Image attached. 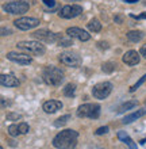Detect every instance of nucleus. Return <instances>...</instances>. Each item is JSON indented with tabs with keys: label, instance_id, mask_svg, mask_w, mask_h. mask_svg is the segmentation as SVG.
<instances>
[{
	"label": "nucleus",
	"instance_id": "1",
	"mask_svg": "<svg viewBox=\"0 0 146 149\" xmlns=\"http://www.w3.org/2000/svg\"><path fill=\"white\" fill-rule=\"evenodd\" d=\"M79 140V133L76 130L65 129L60 132L53 138V146L57 149H75Z\"/></svg>",
	"mask_w": 146,
	"mask_h": 149
},
{
	"label": "nucleus",
	"instance_id": "2",
	"mask_svg": "<svg viewBox=\"0 0 146 149\" xmlns=\"http://www.w3.org/2000/svg\"><path fill=\"white\" fill-rule=\"evenodd\" d=\"M42 79L48 86L57 87L64 81V72L54 65H49L42 72Z\"/></svg>",
	"mask_w": 146,
	"mask_h": 149
},
{
	"label": "nucleus",
	"instance_id": "3",
	"mask_svg": "<svg viewBox=\"0 0 146 149\" xmlns=\"http://www.w3.org/2000/svg\"><path fill=\"white\" fill-rule=\"evenodd\" d=\"M16 47L19 50H23L26 53H31L34 56H44L46 53V47L39 41H22L16 43Z\"/></svg>",
	"mask_w": 146,
	"mask_h": 149
},
{
	"label": "nucleus",
	"instance_id": "4",
	"mask_svg": "<svg viewBox=\"0 0 146 149\" xmlns=\"http://www.w3.org/2000/svg\"><path fill=\"white\" fill-rule=\"evenodd\" d=\"M28 1H31V0H14V1L4 4L3 10L11 15H23L30 10Z\"/></svg>",
	"mask_w": 146,
	"mask_h": 149
},
{
	"label": "nucleus",
	"instance_id": "5",
	"mask_svg": "<svg viewBox=\"0 0 146 149\" xmlns=\"http://www.w3.org/2000/svg\"><path fill=\"white\" fill-rule=\"evenodd\" d=\"M77 117L98 119L100 117V106H99L98 103H85V104H81L77 109Z\"/></svg>",
	"mask_w": 146,
	"mask_h": 149
},
{
	"label": "nucleus",
	"instance_id": "6",
	"mask_svg": "<svg viewBox=\"0 0 146 149\" xmlns=\"http://www.w3.org/2000/svg\"><path fill=\"white\" fill-rule=\"evenodd\" d=\"M60 61H61V64L71 68H77L83 64V58L75 52H64V53H61L60 54Z\"/></svg>",
	"mask_w": 146,
	"mask_h": 149
},
{
	"label": "nucleus",
	"instance_id": "7",
	"mask_svg": "<svg viewBox=\"0 0 146 149\" xmlns=\"http://www.w3.org/2000/svg\"><path fill=\"white\" fill-rule=\"evenodd\" d=\"M81 12H83L81 6H79V4H68V6H64L60 10L58 15L62 19H73V18H77L79 15H81Z\"/></svg>",
	"mask_w": 146,
	"mask_h": 149
},
{
	"label": "nucleus",
	"instance_id": "8",
	"mask_svg": "<svg viewBox=\"0 0 146 149\" xmlns=\"http://www.w3.org/2000/svg\"><path fill=\"white\" fill-rule=\"evenodd\" d=\"M112 91V84L110 81H103V83H99L96 86H93L92 88V95L95 99H106L108 95L111 94Z\"/></svg>",
	"mask_w": 146,
	"mask_h": 149
},
{
	"label": "nucleus",
	"instance_id": "9",
	"mask_svg": "<svg viewBox=\"0 0 146 149\" xmlns=\"http://www.w3.org/2000/svg\"><path fill=\"white\" fill-rule=\"evenodd\" d=\"M16 29L19 30H31V29H35L39 26V19L38 18H31V16H24V18H19L14 22Z\"/></svg>",
	"mask_w": 146,
	"mask_h": 149
},
{
	"label": "nucleus",
	"instance_id": "10",
	"mask_svg": "<svg viewBox=\"0 0 146 149\" xmlns=\"http://www.w3.org/2000/svg\"><path fill=\"white\" fill-rule=\"evenodd\" d=\"M33 37L37 38L38 41H45V42H50V43H57L60 37V33H51L49 30H37L33 33Z\"/></svg>",
	"mask_w": 146,
	"mask_h": 149
},
{
	"label": "nucleus",
	"instance_id": "11",
	"mask_svg": "<svg viewBox=\"0 0 146 149\" xmlns=\"http://www.w3.org/2000/svg\"><path fill=\"white\" fill-rule=\"evenodd\" d=\"M7 58L12 63L20 64V65H28L31 64L33 58L30 56L24 54V53H18V52H8L7 53Z\"/></svg>",
	"mask_w": 146,
	"mask_h": 149
},
{
	"label": "nucleus",
	"instance_id": "12",
	"mask_svg": "<svg viewBox=\"0 0 146 149\" xmlns=\"http://www.w3.org/2000/svg\"><path fill=\"white\" fill-rule=\"evenodd\" d=\"M66 34L69 37H72V38H76V39H79V41H83V42L91 39V34H88L85 30H83V29H80V27H69L66 30Z\"/></svg>",
	"mask_w": 146,
	"mask_h": 149
},
{
	"label": "nucleus",
	"instance_id": "13",
	"mask_svg": "<svg viewBox=\"0 0 146 149\" xmlns=\"http://www.w3.org/2000/svg\"><path fill=\"white\" fill-rule=\"evenodd\" d=\"M122 61L126 65H129V67H134V65L139 64V61H141V54L135 50H129L123 54Z\"/></svg>",
	"mask_w": 146,
	"mask_h": 149
},
{
	"label": "nucleus",
	"instance_id": "14",
	"mask_svg": "<svg viewBox=\"0 0 146 149\" xmlns=\"http://www.w3.org/2000/svg\"><path fill=\"white\" fill-rule=\"evenodd\" d=\"M0 84L3 87H8V88H14V87H19L20 81L18 77H15L14 74H1L0 76Z\"/></svg>",
	"mask_w": 146,
	"mask_h": 149
},
{
	"label": "nucleus",
	"instance_id": "15",
	"mask_svg": "<svg viewBox=\"0 0 146 149\" xmlns=\"http://www.w3.org/2000/svg\"><path fill=\"white\" fill-rule=\"evenodd\" d=\"M62 106H64L62 102H60V100H48V102L44 103L42 110H44L46 114H54L58 110H61Z\"/></svg>",
	"mask_w": 146,
	"mask_h": 149
},
{
	"label": "nucleus",
	"instance_id": "16",
	"mask_svg": "<svg viewBox=\"0 0 146 149\" xmlns=\"http://www.w3.org/2000/svg\"><path fill=\"white\" fill-rule=\"evenodd\" d=\"M146 114V109H141V110H137V111H134V113H131V114H129V115H126L125 117V119H123V123L125 125H129V123H131V122H134V121H137L138 118H141V117H143Z\"/></svg>",
	"mask_w": 146,
	"mask_h": 149
},
{
	"label": "nucleus",
	"instance_id": "17",
	"mask_svg": "<svg viewBox=\"0 0 146 149\" xmlns=\"http://www.w3.org/2000/svg\"><path fill=\"white\" fill-rule=\"evenodd\" d=\"M118 138H119V140H122V141L125 142L127 146H129V149H137V144H135V142L133 141L130 137H129V134H127L126 132H119V133H118Z\"/></svg>",
	"mask_w": 146,
	"mask_h": 149
},
{
	"label": "nucleus",
	"instance_id": "18",
	"mask_svg": "<svg viewBox=\"0 0 146 149\" xmlns=\"http://www.w3.org/2000/svg\"><path fill=\"white\" fill-rule=\"evenodd\" d=\"M137 106H138V102H137V100H129V102H125L123 104H120V106L118 107L116 113L123 114V113H126V111L131 110V109H134V107H137Z\"/></svg>",
	"mask_w": 146,
	"mask_h": 149
},
{
	"label": "nucleus",
	"instance_id": "19",
	"mask_svg": "<svg viewBox=\"0 0 146 149\" xmlns=\"http://www.w3.org/2000/svg\"><path fill=\"white\" fill-rule=\"evenodd\" d=\"M143 37H145V34L142 31H138V30H131L127 33V39L131 42H139L141 39H143Z\"/></svg>",
	"mask_w": 146,
	"mask_h": 149
},
{
	"label": "nucleus",
	"instance_id": "20",
	"mask_svg": "<svg viewBox=\"0 0 146 149\" xmlns=\"http://www.w3.org/2000/svg\"><path fill=\"white\" fill-rule=\"evenodd\" d=\"M72 37H69L66 34V37L64 36L62 33H60V37H58V41H57V45L58 46H71V45H73V42H72Z\"/></svg>",
	"mask_w": 146,
	"mask_h": 149
},
{
	"label": "nucleus",
	"instance_id": "21",
	"mask_svg": "<svg viewBox=\"0 0 146 149\" xmlns=\"http://www.w3.org/2000/svg\"><path fill=\"white\" fill-rule=\"evenodd\" d=\"M64 95L66 96V98H73L76 94V84H73V83H69V84H66L65 86V88H64Z\"/></svg>",
	"mask_w": 146,
	"mask_h": 149
},
{
	"label": "nucleus",
	"instance_id": "22",
	"mask_svg": "<svg viewBox=\"0 0 146 149\" xmlns=\"http://www.w3.org/2000/svg\"><path fill=\"white\" fill-rule=\"evenodd\" d=\"M69 119H71V115H69V114H66V115H62V117L57 118L53 125H54L55 127H61V126H65V125H66L68 122H69Z\"/></svg>",
	"mask_w": 146,
	"mask_h": 149
},
{
	"label": "nucleus",
	"instance_id": "23",
	"mask_svg": "<svg viewBox=\"0 0 146 149\" xmlns=\"http://www.w3.org/2000/svg\"><path fill=\"white\" fill-rule=\"evenodd\" d=\"M88 29L93 33H99L102 30V23H100L98 19H92V20H89V23H88Z\"/></svg>",
	"mask_w": 146,
	"mask_h": 149
},
{
	"label": "nucleus",
	"instance_id": "24",
	"mask_svg": "<svg viewBox=\"0 0 146 149\" xmlns=\"http://www.w3.org/2000/svg\"><path fill=\"white\" fill-rule=\"evenodd\" d=\"M7 132H8V134H10L11 137H18V136L20 134V132H19V126L15 125V123H12V125L8 126Z\"/></svg>",
	"mask_w": 146,
	"mask_h": 149
},
{
	"label": "nucleus",
	"instance_id": "25",
	"mask_svg": "<svg viewBox=\"0 0 146 149\" xmlns=\"http://www.w3.org/2000/svg\"><path fill=\"white\" fill-rule=\"evenodd\" d=\"M115 67H116V65H115L114 63H104L102 65V69H103V72H106V73H111V72L115 69Z\"/></svg>",
	"mask_w": 146,
	"mask_h": 149
},
{
	"label": "nucleus",
	"instance_id": "26",
	"mask_svg": "<svg viewBox=\"0 0 146 149\" xmlns=\"http://www.w3.org/2000/svg\"><path fill=\"white\" fill-rule=\"evenodd\" d=\"M146 81V74H143V76H142V77H141V79H139V80H138V81H137V83H135V84H134V86H133V87H131V88H130V92H135V91H137V90H138V88H139V87H141V86H142V84H143V83H145Z\"/></svg>",
	"mask_w": 146,
	"mask_h": 149
},
{
	"label": "nucleus",
	"instance_id": "27",
	"mask_svg": "<svg viewBox=\"0 0 146 149\" xmlns=\"http://www.w3.org/2000/svg\"><path fill=\"white\" fill-rule=\"evenodd\" d=\"M6 118H7V121H18V119H22V115L18 113H8Z\"/></svg>",
	"mask_w": 146,
	"mask_h": 149
},
{
	"label": "nucleus",
	"instance_id": "28",
	"mask_svg": "<svg viewBox=\"0 0 146 149\" xmlns=\"http://www.w3.org/2000/svg\"><path fill=\"white\" fill-rule=\"evenodd\" d=\"M18 126H19L20 134H26V133H28V130H30V127H28V125L26 123V122H20Z\"/></svg>",
	"mask_w": 146,
	"mask_h": 149
},
{
	"label": "nucleus",
	"instance_id": "29",
	"mask_svg": "<svg viewBox=\"0 0 146 149\" xmlns=\"http://www.w3.org/2000/svg\"><path fill=\"white\" fill-rule=\"evenodd\" d=\"M110 132V127L108 126H102V127H99L98 130L95 132V134L96 136H103V134H107Z\"/></svg>",
	"mask_w": 146,
	"mask_h": 149
},
{
	"label": "nucleus",
	"instance_id": "30",
	"mask_svg": "<svg viewBox=\"0 0 146 149\" xmlns=\"http://www.w3.org/2000/svg\"><path fill=\"white\" fill-rule=\"evenodd\" d=\"M42 3L49 8H55L57 7V3H55V0H42Z\"/></svg>",
	"mask_w": 146,
	"mask_h": 149
},
{
	"label": "nucleus",
	"instance_id": "31",
	"mask_svg": "<svg viewBox=\"0 0 146 149\" xmlns=\"http://www.w3.org/2000/svg\"><path fill=\"white\" fill-rule=\"evenodd\" d=\"M12 34L11 29H7V27H1V36H10Z\"/></svg>",
	"mask_w": 146,
	"mask_h": 149
},
{
	"label": "nucleus",
	"instance_id": "32",
	"mask_svg": "<svg viewBox=\"0 0 146 149\" xmlns=\"http://www.w3.org/2000/svg\"><path fill=\"white\" fill-rule=\"evenodd\" d=\"M139 54H141L142 57H145V58H146V43L141 46V49H139Z\"/></svg>",
	"mask_w": 146,
	"mask_h": 149
},
{
	"label": "nucleus",
	"instance_id": "33",
	"mask_svg": "<svg viewBox=\"0 0 146 149\" xmlns=\"http://www.w3.org/2000/svg\"><path fill=\"white\" fill-rule=\"evenodd\" d=\"M6 106H11V102H8V100H7V102H6V99H4V98H1V107H3V109H4V107H6Z\"/></svg>",
	"mask_w": 146,
	"mask_h": 149
},
{
	"label": "nucleus",
	"instance_id": "34",
	"mask_svg": "<svg viewBox=\"0 0 146 149\" xmlns=\"http://www.w3.org/2000/svg\"><path fill=\"white\" fill-rule=\"evenodd\" d=\"M99 47H102V49H108V45H107V42H98Z\"/></svg>",
	"mask_w": 146,
	"mask_h": 149
},
{
	"label": "nucleus",
	"instance_id": "35",
	"mask_svg": "<svg viewBox=\"0 0 146 149\" xmlns=\"http://www.w3.org/2000/svg\"><path fill=\"white\" fill-rule=\"evenodd\" d=\"M133 18H137V19H146V12H143V14H141V15H138V16L133 15Z\"/></svg>",
	"mask_w": 146,
	"mask_h": 149
},
{
	"label": "nucleus",
	"instance_id": "36",
	"mask_svg": "<svg viewBox=\"0 0 146 149\" xmlns=\"http://www.w3.org/2000/svg\"><path fill=\"white\" fill-rule=\"evenodd\" d=\"M114 20H115V22H118V23H122V22H123L122 16H115V18H114Z\"/></svg>",
	"mask_w": 146,
	"mask_h": 149
},
{
	"label": "nucleus",
	"instance_id": "37",
	"mask_svg": "<svg viewBox=\"0 0 146 149\" xmlns=\"http://www.w3.org/2000/svg\"><path fill=\"white\" fill-rule=\"evenodd\" d=\"M126 3H129V4H134V3H137L138 0H125Z\"/></svg>",
	"mask_w": 146,
	"mask_h": 149
},
{
	"label": "nucleus",
	"instance_id": "38",
	"mask_svg": "<svg viewBox=\"0 0 146 149\" xmlns=\"http://www.w3.org/2000/svg\"><path fill=\"white\" fill-rule=\"evenodd\" d=\"M8 142H10V145H11V146H16L15 141H8Z\"/></svg>",
	"mask_w": 146,
	"mask_h": 149
},
{
	"label": "nucleus",
	"instance_id": "39",
	"mask_svg": "<svg viewBox=\"0 0 146 149\" xmlns=\"http://www.w3.org/2000/svg\"><path fill=\"white\" fill-rule=\"evenodd\" d=\"M141 144H142V145H143V144H146V138H143L142 141H141Z\"/></svg>",
	"mask_w": 146,
	"mask_h": 149
},
{
	"label": "nucleus",
	"instance_id": "40",
	"mask_svg": "<svg viewBox=\"0 0 146 149\" xmlns=\"http://www.w3.org/2000/svg\"><path fill=\"white\" fill-rule=\"evenodd\" d=\"M65 1H80V0H65Z\"/></svg>",
	"mask_w": 146,
	"mask_h": 149
},
{
	"label": "nucleus",
	"instance_id": "41",
	"mask_svg": "<svg viewBox=\"0 0 146 149\" xmlns=\"http://www.w3.org/2000/svg\"><path fill=\"white\" fill-rule=\"evenodd\" d=\"M0 149H3V148H0Z\"/></svg>",
	"mask_w": 146,
	"mask_h": 149
},
{
	"label": "nucleus",
	"instance_id": "42",
	"mask_svg": "<svg viewBox=\"0 0 146 149\" xmlns=\"http://www.w3.org/2000/svg\"><path fill=\"white\" fill-rule=\"evenodd\" d=\"M145 103H146V100H145Z\"/></svg>",
	"mask_w": 146,
	"mask_h": 149
}]
</instances>
